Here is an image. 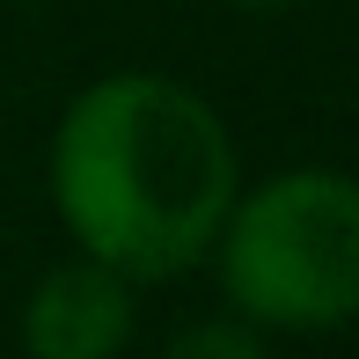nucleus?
I'll list each match as a JSON object with an SVG mask.
<instances>
[{
	"label": "nucleus",
	"instance_id": "f257e3e1",
	"mask_svg": "<svg viewBox=\"0 0 359 359\" xmlns=\"http://www.w3.org/2000/svg\"><path fill=\"white\" fill-rule=\"evenodd\" d=\"M44 176L74 250L118 264L133 286L205 264L242 191L220 110L169 74L88 81L52 133Z\"/></svg>",
	"mask_w": 359,
	"mask_h": 359
},
{
	"label": "nucleus",
	"instance_id": "7ed1b4c3",
	"mask_svg": "<svg viewBox=\"0 0 359 359\" xmlns=\"http://www.w3.org/2000/svg\"><path fill=\"white\" fill-rule=\"evenodd\" d=\"M125 337H133V279L88 250L52 264L22 308V345L37 359H110Z\"/></svg>",
	"mask_w": 359,
	"mask_h": 359
},
{
	"label": "nucleus",
	"instance_id": "39448f33",
	"mask_svg": "<svg viewBox=\"0 0 359 359\" xmlns=\"http://www.w3.org/2000/svg\"><path fill=\"white\" fill-rule=\"evenodd\" d=\"M242 8H271V0H242Z\"/></svg>",
	"mask_w": 359,
	"mask_h": 359
},
{
	"label": "nucleus",
	"instance_id": "f03ea898",
	"mask_svg": "<svg viewBox=\"0 0 359 359\" xmlns=\"http://www.w3.org/2000/svg\"><path fill=\"white\" fill-rule=\"evenodd\" d=\"M205 257L242 323L279 337L345 330L359 323V176L279 169L235 191Z\"/></svg>",
	"mask_w": 359,
	"mask_h": 359
},
{
	"label": "nucleus",
	"instance_id": "20e7f679",
	"mask_svg": "<svg viewBox=\"0 0 359 359\" xmlns=\"http://www.w3.org/2000/svg\"><path fill=\"white\" fill-rule=\"evenodd\" d=\"M205 352L257 359V352H264V330H257V323H227V330H184V337H176V359H205Z\"/></svg>",
	"mask_w": 359,
	"mask_h": 359
}]
</instances>
